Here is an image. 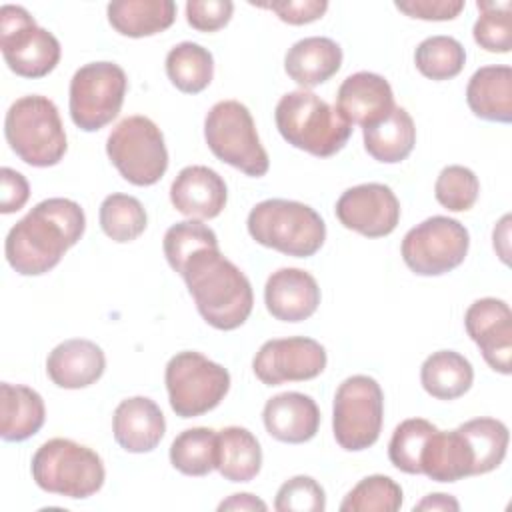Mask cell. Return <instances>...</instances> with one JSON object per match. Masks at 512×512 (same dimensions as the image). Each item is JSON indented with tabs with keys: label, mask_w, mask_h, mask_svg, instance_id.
Returning <instances> with one entry per match:
<instances>
[{
	"label": "cell",
	"mask_w": 512,
	"mask_h": 512,
	"mask_svg": "<svg viewBox=\"0 0 512 512\" xmlns=\"http://www.w3.org/2000/svg\"><path fill=\"white\" fill-rule=\"evenodd\" d=\"M334 212L344 228L366 238L388 236L400 222V202L392 188L380 182L348 188L338 198Z\"/></svg>",
	"instance_id": "obj_15"
},
{
	"label": "cell",
	"mask_w": 512,
	"mask_h": 512,
	"mask_svg": "<svg viewBox=\"0 0 512 512\" xmlns=\"http://www.w3.org/2000/svg\"><path fill=\"white\" fill-rule=\"evenodd\" d=\"M416 510H428V512L452 510V512H456V510H460V504H458V500L454 496L444 494V492H436V494L424 496L418 504H414V512Z\"/></svg>",
	"instance_id": "obj_47"
},
{
	"label": "cell",
	"mask_w": 512,
	"mask_h": 512,
	"mask_svg": "<svg viewBox=\"0 0 512 512\" xmlns=\"http://www.w3.org/2000/svg\"><path fill=\"white\" fill-rule=\"evenodd\" d=\"M248 234L260 246L294 258L314 256L326 240L322 216L304 202L268 198L258 202L246 220Z\"/></svg>",
	"instance_id": "obj_4"
},
{
	"label": "cell",
	"mask_w": 512,
	"mask_h": 512,
	"mask_svg": "<svg viewBox=\"0 0 512 512\" xmlns=\"http://www.w3.org/2000/svg\"><path fill=\"white\" fill-rule=\"evenodd\" d=\"M466 102L474 116L508 124L512 120V68L504 64L478 68L468 80Z\"/></svg>",
	"instance_id": "obj_25"
},
{
	"label": "cell",
	"mask_w": 512,
	"mask_h": 512,
	"mask_svg": "<svg viewBox=\"0 0 512 512\" xmlns=\"http://www.w3.org/2000/svg\"><path fill=\"white\" fill-rule=\"evenodd\" d=\"M86 230V216L70 198H46L18 220L4 242V256L22 276H42L62 260Z\"/></svg>",
	"instance_id": "obj_1"
},
{
	"label": "cell",
	"mask_w": 512,
	"mask_h": 512,
	"mask_svg": "<svg viewBox=\"0 0 512 512\" xmlns=\"http://www.w3.org/2000/svg\"><path fill=\"white\" fill-rule=\"evenodd\" d=\"M362 130L366 152L382 164H398L406 160L416 144L414 120L402 106H394L384 120Z\"/></svg>",
	"instance_id": "obj_28"
},
{
	"label": "cell",
	"mask_w": 512,
	"mask_h": 512,
	"mask_svg": "<svg viewBox=\"0 0 512 512\" xmlns=\"http://www.w3.org/2000/svg\"><path fill=\"white\" fill-rule=\"evenodd\" d=\"M492 238H494V250L498 252L500 260L504 264H508V256H510V242H508V238H510V214L502 216V220L494 228Z\"/></svg>",
	"instance_id": "obj_48"
},
{
	"label": "cell",
	"mask_w": 512,
	"mask_h": 512,
	"mask_svg": "<svg viewBox=\"0 0 512 512\" xmlns=\"http://www.w3.org/2000/svg\"><path fill=\"white\" fill-rule=\"evenodd\" d=\"M170 408L180 418H196L214 410L230 390V372L200 352L174 354L164 372Z\"/></svg>",
	"instance_id": "obj_8"
},
{
	"label": "cell",
	"mask_w": 512,
	"mask_h": 512,
	"mask_svg": "<svg viewBox=\"0 0 512 512\" xmlns=\"http://www.w3.org/2000/svg\"><path fill=\"white\" fill-rule=\"evenodd\" d=\"M218 432L196 426L180 432L170 444V464L186 476H206L216 468Z\"/></svg>",
	"instance_id": "obj_32"
},
{
	"label": "cell",
	"mask_w": 512,
	"mask_h": 512,
	"mask_svg": "<svg viewBox=\"0 0 512 512\" xmlns=\"http://www.w3.org/2000/svg\"><path fill=\"white\" fill-rule=\"evenodd\" d=\"M384 422V392L366 374L346 378L334 394L332 430L346 452H362L376 444Z\"/></svg>",
	"instance_id": "obj_9"
},
{
	"label": "cell",
	"mask_w": 512,
	"mask_h": 512,
	"mask_svg": "<svg viewBox=\"0 0 512 512\" xmlns=\"http://www.w3.org/2000/svg\"><path fill=\"white\" fill-rule=\"evenodd\" d=\"M98 218L102 232L120 244L136 240L148 224L142 202L130 194L120 192H114L102 200Z\"/></svg>",
	"instance_id": "obj_34"
},
{
	"label": "cell",
	"mask_w": 512,
	"mask_h": 512,
	"mask_svg": "<svg viewBox=\"0 0 512 512\" xmlns=\"http://www.w3.org/2000/svg\"><path fill=\"white\" fill-rule=\"evenodd\" d=\"M480 10L474 22V42L486 52L506 54L512 48V4L508 0H478Z\"/></svg>",
	"instance_id": "obj_36"
},
{
	"label": "cell",
	"mask_w": 512,
	"mask_h": 512,
	"mask_svg": "<svg viewBox=\"0 0 512 512\" xmlns=\"http://www.w3.org/2000/svg\"><path fill=\"white\" fill-rule=\"evenodd\" d=\"M328 356L320 342L306 336L274 338L260 346L252 360L256 378L266 386L304 382L320 376Z\"/></svg>",
	"instance_id": "obj_14"
},
{
	"label": "cell",
	"mask_w": 512,
	"mask_h": 512,
	"mask_svg": "<svg viewBox=\"0 0 512 512\" xmlns=\"http://www.w3.org/2000/svg\"><path fill=\"white\" fill-rule=\"evenodd\" d=\"M204 138L212 154L246 176L260 178L270 160L258 138L250 110L238 100L216 102L204 118Z\"/></svg>",
	"instance_id": "obj_7"
},
{
	"label": "cell",
	"mask_w": 512,
	"mask_h": 512,
	"mask_svg": "<svg viewBox=\"0 0 512 512\" xmlns=\"http://www.w3.org/2000/svg\"><path fill=\"white\" fill-rule=\"evenodd\" d=\"M266 432L278 442L304 444L320 428V410L314 398L302 392H282L272 396L262 410Z\"/></svg>",
	"instance_id": "obj_22"
},
{
	"label": "cell",
	"mask_w": 512,
	"mask_h": 512,
	"mask_svg": "<svg viewBox=\"0 0 512 512\" xmlns=\"http://www.w3.org/2000/svg\"><path fill=\"white\" fill-rule=\"evenodd\" d=\"M110 26L128 38L154 36L168 30L176 20L172 0H114L106 8Z\"/></svg>",
	"instance_id": "obj_27"
},
{
	"label": "cell",
	"mask_w": 512,
	"mask_h": 512,
	"mask_svg": "<svg viewBox=\"0 0 512 512\" xmlns=\"http://www.w3.org/2000/svg\"><path fill=\"white\" fill-rule=\"evenodd\" d=\"M234 12L230 0H190L186 2V22L198 32H216L224 28Z\"/></svg>",
	"instance_id": "obj_42"
},
{
	"label": "cell",
	"mask_w": 512,
	"mask_h": 512,
	"mask_svg": "<svg viewBox=\"0 0 512 512\" xmlns=\"http://www.w3.org/2000/svg\"><path fill=\"white\" fill-rule=\"evenodd\" d=\"M128 90L126 72L114 62H88L70 80L68 110L72 122L84 132L108 126L122 108Z\"/></svg>",
	"instance_id": "obj_11"
},
{
	"label": "cell",
	"mask_w": 512,
	"mask_h": 512,
	"mask_svg": "<svg viewBox=\"0 0 512 512\" xmlns=\"http://www.w3.org/2000/svg\"><path fill=\"white\" fill-rule=\"evenodd\" d=\"M274 120L280 136L290 146L318 158L334 156L352 136V124L334 106L308 90L284 94L276 104Z\"/></svg>",
	"instance_id": "obj_3"
},
{
	"label": "cell",
	"mask_w": 512,
	"mask_h": 512,
	"mask_svg": "<svg viewBox=\"0 0 512 512\" xmlns=\"http://www.w3.org/2000/svg\"><path fill=\"white\" fill-rule=\"evenodd\" d=\"M166 74L180 92L198 94L214 78V58L196 42H180L166 54Z\"/></svg>",
	"instance_id": "obj_31"
},
{
	"label": "cell",
	"mask_w": 512,
	"mask_h": 512,
	"mask_svg": "<svg viewBox=\"0 0 512 512\" xmlns=\"http://www.w3.org/2000/svg\"><path fill=\"white\" fill-rule=\"evenodd\" d=\"M274 508L278 512H322L326 494L312 476H294L278 488Z\"/></svg>",
	"instance_id": "obj_41"
},
{
	"label": "cell",
	"mask_w": 512,
	"mask_h": 512,
	"mask_svg": "<svg viewBox=\"0 0 512 512\" xmlns=\"http://www.w3.org/2000/svg\"><path fill=\"white\" fill-rule=\"evenodd\" d=\"M468 336L480 348L486 364L504 376L512 372V312L500 298L474 300L466 314Z\"/></svg>",
	"instance_id": "obj_16"
},
{
	"label": "cell",
	"mask_w": 512,
	"mask_h": 512,
	"mask_svg": "<svg viewBox=\"0 0 512 512\" xmlns=\"http://www.w3.org/2000/svg\"><path fill=\"white\" fill-rule=\"evenodd\" d=\"M474 454V476L488 474L502 464L508 450V428L496 418H474L458 426Z\"/></svg>",
	"instance_id": "obj_33"
},
{
	"label": "cell",
	"mask_w": 512,
	"mask_h": 512,
	"mask_svg": "<svg viewBox=\"0 0 512 512\" xmlns=\"http://www.w3.org/2000/svg\"><path fill=\"white\" fill-rule=\"evenodd\" d=\"M262 468L258 438L242 426H226L218 432L216 470L230 482H250Z\"/></svg>",
	"instance_id": "obj_30"
},
{
	"label": "cell",
	"mask_w": 512,
	"mask_h": 512,
	"mask_svg": "<svg viewBox=\"0 0 512 512\" xmlns=\"http://www.w3.org/2000/svg\"><path fill=\"white\" fill-rule=\"evenodd\" d=\"M166 432L160 406L146 396L122 400L112 416V434L118 446L132 454L152 452Z\"/></svg>",
	"instance_id": "obj_20"
},
{
	"label": "cell",
	"mask_w": 512,
	"mask_h": 512,
	"mask_svg": "<svg viewBox=\"0 0 512 512\" xmlns=\"http://www.w3.org/2000/svg\"><path fill=\"white\" fill-rule=\"evenodd\" d=\"M30 472L44 492L74 500L96 494L106 480L100 454L70 438L46 440L34 452Z\"/></svg>",
	"instance_id": "obj_6"
},
{
	"label": "cell",
	"mask_w": 512,
	"mask_h": 512,
	"mask_svg": "<svg viewBox=\"0 0 512 512\" xmlns=\"http://www.w3.org/2000/svg\"><path fill=\"white\" fill-rule=\"evenodd\" d=\"M264 304L276 320L302 322L318 310L320 286L302 268H280L266 280Z\"/></svg>",
	"instance_id": "obj_18"
},
{
	"label": "cell",
	"mask_w": 512,
	"mask_h": 512,
	"mask_svg": "<svg viewBox=\"0 0 512 512\" xmlns=\"http://www.w3.org/2000/svg\"><path fill=\"white\" fill-rule=\"evenodd\" d=\"M0 48L8 68L22 78H44L60 62L58 38L40 28L22 6L0 8Z\"/></svg>",
	"instance_id": "obj_12"
},
{
	"label": "cell",
	"mask_w": 512,
	"mask_h": 512,
	"mask_svg": "<svg viewBox=\"0 0 512 512\" xmlns=\"http://www.w3.org/2000/svg\"><path fill=\"white\" fill-rule=\"evenodd\" d=\"M334 108L348 124L368 128L394 110V92L384 76L356 72L340 84Z\"/></svg>",
	"instance_id": "obj_17"
},
{
	"label": "cell",
	"mask_w": 512,
	"mask_h": 512,
	"mask_svg": "<svg viewBox=\"0 0 512 512\" xmlns=\"http://www.w3.org/2000/svg\"><path fill=\"white\" fill-rule=\"evenodd\" d=\"M342 66V48L326 36H308L292 44L284 56V70L302 90L330 80Z\"/></svg>",
	"instance_id": "obj_24"
},
{
	"label": "cell",
	"mask_w": 512,
	"mask_h": 512,
	"mask_svg": "<svg viewBox=\"0 0 512 512\" xmlns=\"http://www.w3.org/2000/svg\"><path fill=\"white\" fill-rule=\"evenodd\" d=\"M196 304L198 314L216 330L240 328L254 306L246 274L218 246L200 248L178 272Z\"/></svg>",
	"instance_id": "obj_2"
},
{
	"label": "cell",
	"mask_w": 512,
	"mask_h": 512,
	"mask_svg": "<svg viewBox=\"0 0 512 512\" xmlns=\"http://www.w3.org/2000/svg\"><path fill=\"white\" fill-rule=\"evenodd\" d=\"M46 420L42 396L22 384H0V436L6 442H22L34 436Z\"/></svg>",
	"instance_id": "obj_26"
},
{
	"label": "cell",
	"mask_w": 512,
	"mask_h": 512,
	"mask_svg": "<svg viewBox=\"0 0 512 512\" xmlns=\"http://www.w3.org/2000/svg\"><path fill=\"white\" fill-rule=\"evenodd\" d=\"M402 506V488L390 476L362 478L342 500V512H396Z\"/></svg>",
	"instance_id": "obj_37"
},
{
	"label": "cell",
	"mask_w": 512,
	"mask_h": 512,
	"mask_svg": "<svg viewBox=\"0 0 512 512\" xmlns=\"http://www.w3.org/2000/svg\"><path fill=\"white\" fill-rule=\"evenodd\" d=\"M170 202L188 218L210 220L224 210L228 188L216 170L200 164L186 166L170 186Z\"/></svg>",
	"instance_id": "obj_19"
},
{
	"label": "cell",
	"mask_w": 512,
	"mask_h": 512,
	"mask_svg": "<svg viewBox=\"0 0 512 512\" xmlns=\"http://www.w3.org/2000/svg\"><path fill=\"white\" fill-rule=\"evenodd\" d=\"M254 6L272 10L282 22L292 24V26H302V24L316 22L328 10L326 0H276V2L254 4Z\"/></svg>",
	"instance_id": "obj_43"
},
{
	"label": "cell",
	"mask_w": 512,
	"mask_h": 512,
	"mask_svg": "<svg viewBox=\"0 0 512 512\" xmlns=\"http://www.w3.org/2000/svg\"><path fill=\"white\" fill-rule=\"evenodd\" d=\"M106 154L120 176L134 186H152L168 170L164 136L146 116L120 120L106 140Z\"/></svg>",
	"instance_id": "obj_10"
},
{
	"label": "cell",
	"mask_w": 512,
	"mask_h": 512,
	"mask_svg": "<svg viewBox=\"0 0 512 512\" xmlns=\"http://www.w3.org/2000/svg\"><path fill=\"white\" fill-rule=\"evenodd\" d=\"M470 248L464 224L448 216H432L402 238V260L418 276H442L458 268Z\"/></svg>",
	"instance_id": "obj_13"
},
{
	"label": "cell",
	"mask_w": 512,
	"mask_h": 512,
	"mask_svg": "<svg viewBox=\"0 0 512 512\" xmlns=\"http://www.w3.org/2000/svg\"><path fill=\"white\" fill-rule=\"evenodd\" d=\"M414 64L418 72L430 80H450L462 72L466 50L452 36H430L416 46Z\"/></svg>",
	"instance_id": "obj_35"
},
{
	"label": "cell",
	"mask_w": 512,
	"mask_h": 512,
	"mask_svg": "<svg viewBox=\"0 0 512 512\" xmlns=\"http://www.w3.org/2000/svg\"><path fill=\"white\" fill-rule=\"evenodd\" d=\"M0 184H2V200H0V212L12 214L18 212L30 198V186L24 174H20L14 168L4 166L0 170Z\"/></svg>",
	"instance_id": "obj_45"
},
{
	"label": "cell",
	"mask_w": 512,
	"mask_h": 512,
	"mask_svg": "<svg viewBox=\"0 0 512 512\" xmlns=\"http://www.w3.org/2000/svg\"><path fill=\"white\" fill-rule=\"evenodd\" d=\"M480 192L478 176L460 164H452L440 170L436 184H434V196L436 200L450 212H466L470 210Z\"/></svg>",
	"instance_id": "obj_40"
},
{
	"label": "cell",
	"mask_w": 512,
	"mask_h": 512,
	"mask_svg": "<svg viewBox=\"0 0 512 512\" xmlns=\"http://www.w3.org/2000/svg\"><path fill=\"white\" fill-rule=\"evenodd\" d=\"M436 426L424 418L400 422L388 444V458L394 468L406 474H420V452Z\"/></svg>",
	"instance_id": "obj_38"
},
{
	"label": "cell",
	"mask_w": 512,
	"mask_h": 512,
	"mask_svg": "<svg viewBox=\"0 0 512 512\" xmlns=\"http://www.w3.org/2000/svg\"><path fill=\"white\" fill-rule=\"evenodd\" d=\"M218 246V238L214 230L200 220H182L172 224L162 240L164 256L174 272H180L184 262L198 252L200 248Z\"/></svg>",
	"instance_id": "obj_39"
},
{
	"label": "cell",
	"mask_w": 512,
	"mask_h": 512,
	"mask_svg": "<svg viewBox=\"0 0 512 512\" xmlns=\"http://www.w3.org/2000/svg\"><path fill=\"white\" fill-rule=\"evenodd\" d=\"M106 370V356L102 348L86 338H70L60 342L46 358V374L66 390H80L92 386Z\"/></svg>",
	"instance_id": "obj_21"
},
{
	"label": "cell",
	"mask_w": 512,
	"mask_h": 512,
	"mask_svg": "<svg viewBox=\"0 0 512 512\" xmlns=\"http://www.w3.org/2000/svg\"><path fill=\"white\" fill-rule=\"evenodd\" d=\"M422 388L436 400H456L464 396L474 382V368L454 350L432 352L420 368Z\"/></svg>",
	"instance_id": "obj_29"
},
{
	"label": "cell",
	"mask_w": 512,
	"mask_h": 512,
	"mask_svg": "<svg viewBox=\"0 0 512 512\" xmlns=\"http://www.w3.org/2000/svg\"><path fill=\"white\" fill-rule=\"evenodd\" d=\"M400 12L418 20H454L464 10V0H406L394 4Z\"/></svg>",
	"instance_id": "obj_44"
},
{
	"label": "cell",
	"mask_w": 512,
	"mask_h": 512,
	"mask_svg": "<svg viewBox=\"0 0 512 512\" xmlns=\"http://www.w3.org/2000/svg\"><path fill=\"white\" fill-rule=\"evenodd\" d=\"M420 474L434 482H458L474 476V454L466 436L456 430H434L420 452Z\"/></svg>",
	"instance_id": "obj_23"
},
{
	"label": "cell",
	"mask_w": 512,
	"mask_h": 512,
	"mask_svg": "<svg viewBox=\"0 0 512 512\" xmlns=\"http://www.w3.org/2000/svg\"><path fill=\"white\" fill-rule=\"evenodd\" d=\"M4 136L10 150L28 166H56L66 150V132L56 104L40 94L22 96L6 112Z\"/></svg>",
	"instance_id": "obj_5"
},
{
	"label": "cell",
	"mask_w": 512,
	"mask_h": 512,
	"mask_svg": "<svg viewBox=\"0 0 512 512\" xmlns=\"http://www.w3.org/2000/svg\"><path fill=\"white\" fill-rule=\"evenodd\" d=\"M218 510L224 512V510H268L266 502L256 498L254 494H248V492H242V494H232L230 498L222 500L218 504Z\"/></svg>",
	"instance_id": "obj_46"
}]
</instances>
